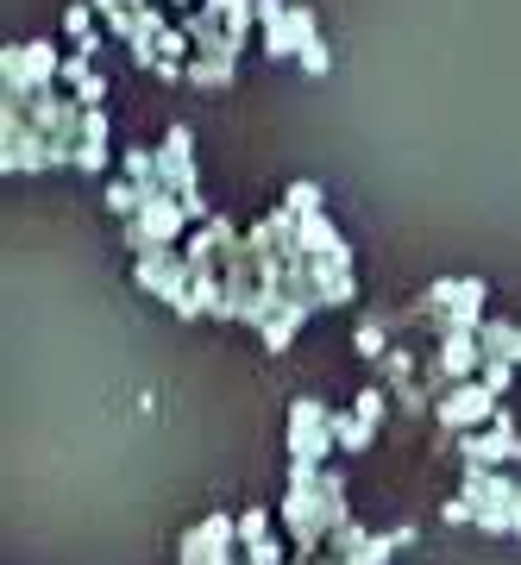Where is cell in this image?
Segmentation results:
<instances>
[{
	"label": "cell",
	"mask_w": 521,
	"mask_h": 565,
	"mask_svg": "<svg viewBox=\"0 0 521 565\" xmlns=\"http://www.w3.org/2000/svg\"><path fill=\"white\" fill-rule=\"evenodd\" d=\"M515 478L502 465H465V497L478 503V522L483 534H515Z\"/></svg>",
	"instance_id": "5b68a950"
},
{
	"label": "cell",
	"mask_w": 521,
	"mask_h": 565,
	"mask_svg": "<svg viewBox=\"0 0 521 565\" xmlns=\"http://www.w3.org/2000/svg\"><path fill=\"white\" fill-rule=\"evenodd\" d=\"M434 359H440V371L459 384V377H478L483 371V345H478V333H446V340L434 345Z\"/></svg>",
	"instance_id": "7c38bea8"
},
{
	"label": "cell",
	"mask_w": 521,
	"mask_h": 565,
	"mask_svg": "<svg viewBox=\"0 0 521 565\" xmlns=\"http://www.w3.org/2000/svg\"><path fill=\"white\" fill-rule=\"evenodd\" d=\"M214 20H233V13H258V0H201Z\"/></svg>",
	"instance_id": "f1b7e54d"
},
{
	"label": "cell",
	"mask_w": 521,
	"mask_h": 565,
	"mask_svg": "<svg viewBox=\"0 0 521 565\" xmlns=\"http://www.w3.org/2000/svg\"><path fill=\"white\" fill-rule=\"evenodd\" d=\"M163 7H170V13H189V7H201V0H163Z\"/></svg>",
	"instance_id": "1f68e13d"
},
{
	"label": "cell",
	"mask_w": 521,
	"mask_h": 565,
	"mask_svg": "<svg viewBox=\"0 0 521 565\" xmlns=\"http://www.w3.org/2000/svg\"><path fill=\"white\" fill-rule=\"evenodd\" d=\"M289 565H359V559H340V553H321V559H296V553H289Z\"/></svg>",
	"instance_id": "4dcf8cb0"
},
{
	"label": "cell",
	"mask_w": 521,
	"mask_h": 565,
	"mask_svg": "<svg viewBox=\"0 0 521 565\" xmlns=\"http://www.w3.org/2000/svg\"><path fill=\"white\" fill-rule=\"evenodd\" d=\"M158 177H163V189H177V195H201V182H195V132H189V126H170V132H163Z\"/></svg>",
	"instance_id": "9c48e42d"
},
{
	"label": "cell",
	"mask_w": 521,
	"mask_h": 565,
	"mask_svg": "<svg viewBox=\"0 0 521 565\" xmlns=\"http://www.w3.org/2000/svg\"><path fill=\"white\" fill-rule=\"evenodd\" d=\"M0 76H7V95H13V102H25V95H39V88H57L63 51L51 39L7 44V51H0Z\"/></svg>",
	"instance_id": "277c9868"
},
{
	"label": "cell",
	"mask_w": 521,
	"mask_h": 565,
	"mask_svg": "<svg viewBox=\"0 0 521 565\" xmlns=\"http://www.w3.org/2000/svg\"><path fill=\"white\" fill-rule=\"evenodd\" d=\"M189 207H182L177 189H158L151 202H145V214H132V221H120V239L132 258H145V252H163V245H182V233H189Z\"/></svg>",
	"instance_id": "7a4b0ae2"
},
{
	"label": "cell",
	"mask_w": 521,
	"mask_h": 565,
	"mask_svg": "<svg viewBox=\"0 0 521 565\" xmlns=\"http://www.w3.org/2000/svg\"><path fill=\"white\" fill-rule=\"evenodd\" d=\"M390 321H383V315H364L359 321V333H352V352H359L364 364H383V352H390Z\"/></svg>",
	"instance_id": "e0dca14e"
},
{
	"label": "cell",
	"mask_w": 521,
	"mask_h": 565,
	"mask_svg": "<svg viewBox=\"0 0 521 565\" xmlns=\"http://www.w3.org/2000/svg\"><path fill=\"white\" fill-rule=\"evenodd\" d=\"M289 20V0H258V25H277Z\"/></svg>",
	"instance_id": "f546056e"
},
{
	"label": "cell",
	"mask_w": 521,
	"mask_h": 565,
	"mask_svg": "<svg viewBox=\"0 0 521 565\" xmlns=\"http://www.w3.org/2000/svg\"><path fill=\"white\" fill-rule=\"evenodd\" d=\"M333 440H340V452H364L378 440V422H364L359 408H333Z\"/></svg>",
	"instance_id": "2e32d148"
},
{
	"label": "cell",
	"mask_w": 521,
	"mask_h": 565,
	"mask_svg": "<svg viewBox=\"0 0 521 565\" xmlns=\"http://www.w3.org/2000/svg\"><path fill=\"white\" fill-rule=\"evenodd\" d=\"M107 95H114V82L100 76V70H95L88 82H76V102H82V107H107Z\"/></svg>",
	"instance_id": "484cf974"
},
{
	"label": "cell",
	"mask_w": 521,
	"mask_h": 565,
	"mask_svg": "<svg viewBox=\"0 0 521 565\" xmlns=\"http://www.w3.org/2000/svg\"><path fill=\"white\" fill-rule=\"evenodd\" d=\"M51 132H39L32 126V114H25V102H0V170L7 177H32V170H51Z\"/></svg>",
	"instance_id": "3957f363"
},
{
	"label": "cell",
	"mask_w": 521,
	"mask_h": 565,
	"mask_svg": "<svg viewBox=\"0 0 521 565\" xmlns=\"http://www.w3.org/2000/svg\"><path fill=\"white\" fill-rule=\"evenodd\" d=\"M497 408H502V396L483 384V377H459V384L440 396V408H434V427H440V434H471V427L497 422Z\"/></svg>",
	"instance_id": "8992f818"
},
{
	"label": "cell",
	"mask_w": 521,
	"mask_h": 565,
	"mask_svg": "<svg viewBox=\"0 0 521 565\" xmlns=\"http://www.w3.org/2000/svg\"><path fill=\"white\" fill-rule=\"evenodd\" d=\"M459 440V459L465 465H509L521 459V434L509 422V408H497V422L490 427H471V434H453Z\"/></svg>",
	"instance_id": "ba28073f"
},
{
	"label": "cell",
	"mask_w": 521,
	"mask_h": 565,
	"mask_svg": "<svg viewBox=\"0 0 521 565\" xmlns=\"http://www.w3.org/2000/svg\"><path fill=\"white\" fill-rule=\"evenodd\" d=\"M478 345L490 352V359H515V364H521V327H515V321H497V315H483Z\"/></svg>",
	"instance_id": "9a60e30c"
},
{
	"label": "cell",
	"mask_w": 521,
	"mask_h": 565,
	"mask_svg": "<svg viewBox=\"0 0 521 565\" xmlns=\"http://www.w3.org/2000/svg\"><path fill=\"white\" fill-rule=\"evenodd\" d=\"M352 408H359L364 422H378V427H383V415H390L396 403H390V390H383V384H364L359 396H352Z\"/></svg>",
	"instance_id": "44dd1931"
},
{
	"label": "cell",
	"mask_w": 521,
	"mask_h": 565,
	"mask_svg": "<svg viewBox=\"0 0 521 565\" xmlns=\"http://www.w3.org/2000/svg\"><path fill=\"white\" fill-rule=\"evenodd\" d=\"M240 553H245V565H289V546H283L277 534H264V541L240 546Z\"/></svg>",
	"instance_id": "603a6c76"
},
{
	"label": "cell",
	"mask_w": 521,
	"mask_h": 565,
	"mask_svg": "<svg viewBox=\"0 0 521 565\" xmlns=\"http://www.w3.org/2000/svg\"><path fill=\"white\" fill-rule=\"evenodd\" d=\"M515 541H521V490H515Z\"/></svg>",
	"instance_id": "d6a6232c"
},
{
	"label": "cell",
	"mask_w": 521,
	"mask_h": 565,
	"mask_svg": "<svg viewBox=\"0 0 521 565\" xmlns=\"http://www.w3.org/2000/svg\"><path fill=\"white\" fill-rule=\"evenodd\" d=\"M132 282H139L145 296H158V302H170L182 315V321H195L201 302H195V264L182 258V245H163V252H145L139 264H132Z\"/></svg>",
	"instance_id": "6da1fadb"
},
{
	"label": "cell",
	"mask_w": 521,
	"mask_h": 565,
	"mask_svg": "<svg viewBox=\"0 0 521 565\" xmlns=\"http://www.w3.org/2000/svg\"><path fill=\"white\" fill-rule=\"evenodd\" d=\"M315 308H321V302H301V296H289V302H283L277 315L264 321V352H289V340H296V327L308 321Z\"/></svg>",
	"instance_id": "4fadbf2b"
},
{
	"label": "cell",
	"mask_w": 521,
	"mask_h": 565,
	"mask_svg": "<svg viewBox=\"0 0 521 565\" xmlns=\"http://www.w3.org/2000/svg\"><path fill=\"white\" fill-rule=\"evenodd\" d=\"M283 202L296 207V214H321L327 195H321V182H308V177H301V182H289V189H283Z\"/></svg>",
	"instance_id": "7402d4cb"
},
{
	"label": "cell",
	"mask_w": 521,
	"mask_h": 565,
	"mask_svg": "<svg viewBox=\"0 0 521 565\" xmlns=\"http://www.w3.org/2000/svg\"><path fill=\"white\" fill-rule=\"evenodd\" d=\"M233 76H240L233 57H189V82L195 88H233Z\"/></svg>",
	"instance_id": "d6986e66"
},
{
	"label": "cell",
	"mask_w": 521,
	"mask_h": 565,
	"mask_svg": "<svg viewBox=\"0 0 521 565\" xmlns=\"http://www.w3.org/2000/svg\"><path fill=\"white\" fill-rule=\"evenodd\" d=\"M321 39V25H315V7H289V20L264 25V57H301V44Z\"/></svg>",
	"instance_id": "8fae6325"
},
{
	"label": "cell",
	"mask_w": 521,
	"mask_h": 565,
	"mask_svg": "<svg viewBox=\"0 0 521 565\" xmlns=\"http://www.w3.org/2000/svg\"><path fill=\"white\" fill-rule=\"evenodd\" d=\"M100 202H107V214H114V221H132V214H145V202H151V195H145L132 177H107Z\"/></svg>",
	"instance_id": "5bb4252c"
},
{
	"label": "cell",
	"mask_w": 521,
	"mask_h": 565,
	"mask_svg": "<svg viewBox=\"0 0 521 565\" xmlns=\"http://www.w3.org/2000/svg\"><path fill=\"white\" fill-rule=\"evenodd\" d=\"M163 32H170V20H163V0H145L139 20H132V39H126L120 51H126L132 63H139V70H158V63H163V51H158Z\"/></svg>",
	"instance_id": "30bf717a"
},
{
	"label": "cell",
	"mask_w": 521,
	"mask_h": 565,
	"mask_svg": "<svg viewBox=\"0 0 521 565\" xmlns=\"http://www.w3.org/2000/svg\"><path fill=\"white\" fill-rule=\"evenodd\" d=\"M478 377L497 390V396H509V384H515V359H490V352H483V371H478Z\"/></svg>",
	"instance_id": "cb8c5ba5"
},
{
	"label": "cell",
	"mask_w": 521,
	"mask_h": 565,
	"mask_svg": "<svg viewBox=\"0 0 521 565\" xmlns=\"http://www.w3.org/2000/svg\"><path fill=\"white\" fill-rule=\"evenodd\" d=\"M440 522H453V527H459V522H478V503H471V497L459 490V497H453V503L440 509Z\"/></svg>",
	"instance_id": "83f0119b"
},
{
	"label": "cell",
	"mask_w": 521,
	"mask_h": 565,
	"mask_svg": "<svg viewBox=\"0 0 521 565\" xmlns=\"http://www.w3.org/2000/svg\"><path fill=\"white\" fill-rule=\"evenodd\" d=\"M264 534H277V515H264V509H245V515H240V546L264 541Z\"/></svg>",
	"instance_id": "d4e9b609"
},
{
	"label": "cell",
	"mask_w": 521,
	"mask_h": 565,
	"mask_svg": "<svg viewBox=\"0 0 521 565\" xmlns=\"http://www.w3.org/2000/svg\"><path fill=\"white\" fill-rule=\"evenodd\" d=\"M120 177H132L145 189V195H158L163 177H158V151H145V145H126L120 151Z\"/></svg>",
	"instance_id": "ac0fdd59"
},
{
	"label": "cell",
	"mask_w": 521,
	"mask_h": 565,
	"mask_svg": "<svg viewBox=\"0 0 521 565\" xmlns=\"http://www.w3.org/2000/svg\"><path fill=\"white\" fill-rule=\"evenodd\" d=\"M63 39H95V0H76V7H63Z\"/></svg>",
	"instance_id": "ffe728a7"
},
{
	"label": "cell",
	"mask_w": 521,
	"mask_h": 565,
	"mask_svg": "<svg viewBox=\"0 0 521 565\" xmlns=\"http://www.w3.org/2000/svg\"><path fill=\"white\" fill-rule=\"evenodd\" d=\"M327 452H340V440H333V408L321 396H296L289 403V459L327 465Z\"/></svg>",
	"instance_id": "52a82bcc"
},
{
	"label": "cell",
	"mask_w": 521,
	"mask_h": 565,
	"mask_svg": "<svg viewBox=\"0 0 521 565\" xmlns=\"http://www.w3.org/2000/svg\"><path fill=\"white\" fill-rule=\"evenodd\" d=\"M301 70H308V76H327V70H333V57H327V44L321 39H308V44H301Z\"/></svg>",
	"instance_id": "4316f807"
}]
</instances>
